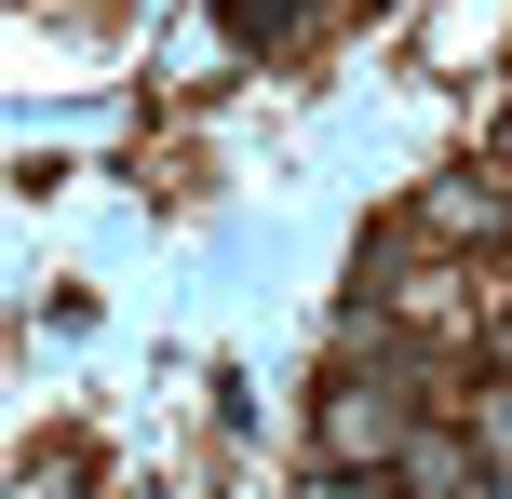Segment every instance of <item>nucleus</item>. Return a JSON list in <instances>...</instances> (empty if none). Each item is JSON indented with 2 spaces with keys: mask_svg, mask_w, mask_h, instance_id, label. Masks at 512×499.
<instances>
[{
  "mask_svg": "<svg viewBox=\"0 0 512 499\" xmlns=\"http://www.w3.org/2000/svg\"><path fill=\"white\" fill-rule=\"evenodd\" d=\"M297 14H310V0H216V27H230V41H256V54L297 41Z\"/></svg>",
  "mask_w": 512,
  "mask_h": 499,
  "instance_id": "1",
  "label": "nucleus"
},
{
  "mask_svg": "<svg viewBox=\"0 0 512 499\" xmlns=\"http://www.w3.org/2000/svg\"><path fill=\"white\" fill-rule=\"evenodd\" d=\"M499 162H512V122H499Z\"/></svg>",
  "mask_w": 512,
  "mask_h": 499,
  "instance_id": "2",
  "label": "nucleus"
}]
</instances>
